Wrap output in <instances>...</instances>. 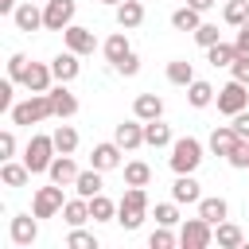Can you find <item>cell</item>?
<instances>
[{
    "label": "cell",
    "instance_id": "cell-41",
    "mask_svg": "<svg viewBox=\"0 0 249 249\" xmlns=\"http://www.w3.org/2000/svg\"><path fill=\"white\" fill-rule=\"evenodd\" d=\"M226 160H230V163H233V167H241V171H249V140H245V136H241V140H237V144H233V152H230V156H226Z\"/></svg>",
    "mask_w": 249,
    "mask_h": 249
},
{
    "label": "cell",
    "instance_id": "cell-48",
    "mask_svg": "<svg viewBox=\"0 0 249 249\" xmlns=\"http://www.w3.org/2000/svg\"><path fill=\"white\" fill-rule=\"evenodd\" d=\"M233 47H237V54H249V19L237 27V43Z\"/></svg>",
    "mask_w": 249,
    "mask_h": 249
},
{
    "label": "cell",
    "instance_id": "cell-43",
    "mask_svg": "<svg viewBox=\"0 0 249 249\" xmlns=\"http://www.w3.org/2000/svg\"><path fill=\"white\" fill-rule=\"evenodd\" d=\"M23 74H27V54H12L8 58V78L12 82H23Z\"/></svg>",
    "mask_w": 249,
    "mask_h": 249
},
{
    "label": "cell",
    "instance_id": "cell-26",
    "mask_svg": "<svg viewBox=\"0 0 249 249\" xmlns=\"http://www.w3.org/2000/svg\"><path fill=\"white\" fill-rule=\"evenodd\" d=\"M101 51H105V58H109L113 66H117L124 54H132V47H128V39H124V27H121V31H113V35L105 39V47H101Z\"/></svg>",
    "mask_w": 249,
    "mask_h": 249
},
{
    "label": "cell",
    "instance_id": "cell-13",
    "mask_svg": "<svg viewBox=\"0 0 249 249\" xmlns=\"http://www.w3.org/2000/svg\"><path fill=\"white\" fill-rule=\"evenodd\" d=\"M113 140H117L124 152H136V148L144 144V121H140V117H136V121H121L117 132H113Z\"/></svg>",
    "mask_w": 249,
    "mask_h": 249
},
{
    "label": "cell",
    "instance_id": "cell-29",
    "mask_svg": "<svg viewBox=\"0 0 249 249\" xmlns=\"http://www.w3.org/2000/svg\"><path fill=\"white\" fill-rule=\"evenodd\" d=\"M214 241H218L222 249H237V245L245 241V233H241V226H233V222H218V226H214Z\"/></svg>",
    "mask_w": 249,
    "mask_h": 249
},
{
    "label": "cell",
    "instance_id": "cell-52",
    "mask_svg": "<svg viewBox=\"0 0 249 249\" xmlns=\"http://www.w3.org/2000/svg\"><path fill=\"white\" fill-rule=\"evenodd\" d=\"M101 4H109V8H117V4H121V0H101Z\"/></svg>",
    "mask_w": 249,
    "mask_h": 249
},
{
    "label": "cell",
    "instance_id": "cell-8",
    "mask_svg": "<svg viewBox=\"0 0 249 249\" xmlns=\"http://www.w3.org/2000/svg\"><path fill=\"white\" fill-rule=\"evenodd\" d=\"M121 144L117 140H105V144H93V152H89V167H97V171H117L121 167Z\"/></svg>",
    "mask_w": 249,
    "mask_h": 249
},
{
    "label": "cell",
    "instance_id": "cell-7",
    "mask_svg": "<svg viewBox=\"0 0 249 249\" xmlns=\"http://www.w3.org/2000/svg\"><path fill=\"white\" fill-rule=\"evenodd\" d=\"M74 12H78L74 0H47L43 4V27L47 31H66L74 23Z\"/></svg>",
    "mask_w": 249,
    "mask_h": 249
},
{
    "label": "cell",
    "instance_id": "cell-1",
    "mask_svg": "<svg viewBox=\"0 0 249 249\" xmlns=\"http://www.w3.org/2000/svg\"><path fill=\"white\" fill-rule=\"evenodd\" d=\"M167 163H171L175 175H191V171H198V163H202V144H198L195 136H179V140H171V156H167Z\"/></svg>",
    "mask_w": 249,
    "mask_h": 249
},
{
    "label": "cell",
    "instance_id": "cell-15",
    "mask_svg": "<svg viewBox=\"0 0 249 249\" xmlns=\"http://www.w3.org/2000/svg\"><path fill=\"white\" fill-rule=\"evenodd\" d=\"M47 93H51V105H54V117H58V121H66V117H74V113H78V97L66 89V82L51 86Z\"/></svg>",
    "mask_w": 249,
    "mask_h": 249
},
{
    "label": "cell",
    "instance_id": "cell-17",
    "mask_svg": "<svg viewBox=\"0 0 249 249\" xmlns=\"http://www.w3.org/2000/svg\"><path fill=\"white\" fill-rule=\"evenodd\" d=\"M171 198L175 202H195L198 206V198H202V191H198V179H195V171L191 175H175V183H171Z\"/></svg>",
    "mask_w": 249,
    "mask_h": 249
},
{
    "label": "cell",
    "instance_id": "cell-47",
    "mask_svg": "<svg viewBox=\"0 0 249 249\" xmlns=\"http://www.w3.org/2000/svg\"><path fill=\"white\" fill-rule=\"evenodd\" d=\"M12 86H16L12 78L0 82V109H4V113H12Z\"/></svg>",
    "mask_w": 249,
    "mask_h": 249
},
{
    "label": "cell",
    "instance_id": "cell-11",
    "mask_svg": "<svg viewBox=\"0 0 249 249\" xmlns=\"http://www.w3.org/2000/svg\"><path fill=\"white\" fill-rule=\"evenodd\" d=\"M51 82H54L51 62H27V74H23V82H19V86H27L31 93H47V89H51Z\"/></svg>",
    "mask_w": 249,
    "mask_h": 249
},
{
    "label": "cell",
    "instance_id": "cell-9",
    "mask_svg": "<svg viewBox=\"0 0 249 249\" xmlns=\"http://www.w3.org/2000/svg\"><path fill=\"white\" fill-rule=\"evenodd\" d=\"M62 39H66V47H70L74 54H93V51H97V35H93L89 27H82V23H70V27L62 31Z\"/></svg>",
    "mask_w": 249,
    "mask_h": 249
},
{
    "label": "cell",
    "instance_id": "cell-6",
    "mask_svg": "<svg viewBox=\"0 0 249 249\" xmlns=\"http://www.w3.org/2000/svg\"><path fill=\"white\" fill-rule=\"evenodd\" d=\"M62 206H66V198H62V183L39 187L35 198H31V214H35V218H54V214H62Z\"/></svg>",
    "mask_w": 249,
    "mask_h": 249
},
{
    "label": "cell",
    "instance_id": "cell-4",
    "mask_svg": "<svg viewBox=\"0 0 249 249\" xmlns=\"http://www.w3.org/2000/svg\"><path fill=\"white\" fill-rule=\"evenodd\" d=\"M214 101H218V113H226V117H237L241 109H249V86L233 78V82H226V86L218 89V97H214Z\"/></svg>",
    "mask_w": 249,
    "mask_h": 249
},
{
    "label": "cell",
    "instance_id": "cell-10",
    "mask_svg": "<svg viewBox=\"0 0 249 249\" xmlns=\"http://www.w3.org/2000/svg\"><path fill=\"white\" fill-rule=\"evenodd\" d=\"M12 23L19 27V31H39L43 27V8L35 4V0H23V4H16V12H12Z\"/></svg>",
    "mask_w": 249,
    "mask_h": 249
},
{
    "label": "cell",
    "instance_id": "cell-50",
    "mask_svg": "<svg viewBox=\"0 0 249 249\" xmlns=\"http://www.w3.org/2000/svg\"><path fill=\"white\" fill-rule=\"evenodd\" d=\"M187 4H191V8H198V12H210L218 0H187Z\"/></svg>",
    "mask_w": 249,
    "mask_h": 249
},
{
    "label": "cell",
    "instance_id": "cell-28",
    "mask_svg": "<svg viewBox=\"0 0 249 249\" xmlns=\"http://www.w3.org/2000/svg\"><path fill=\"white\" fill-rule=\"evenodd\" d=\"M144 144H152V148H167L171 144V128L156 117V121H144Z\"/></svg>",
    "mask_w": 249,
    "mask_h": 249
},
{
    "label": "cell",
    "instance_id": "cell-38",
    "mask_svg": "<svg viewBox=\"0 0 249 249\" xmlns=\"http://www.w3.org/2000/svg\"><path fill=\"white\" fill-rule=\"evenodd\" d=\"M66 249H97V237L86 233L82 226H70V237H66Z\"/></svg>",
    "mask_w": 249,
    "mask_h": 249
},
{
    "label": "cell",
    "instance_id": "cell-35",
    "mask_svg": "<svg viewBox=\"0 0 249 249\" xmlns=\"http://www.w3.org/2000/svg\"><path fill=\"white\" fill-rule=\"evenodd\" d=\"M222 19H226L230 27H241V23L249 19V0H230V4L222 8Z\"/></svg>",
    "mask_w": 249,
    "mask_h": 249
},
{
    "label": "cell",
    "instance_id": "cell-51",
    "mask_svg": "<svg viewBox=\"0 0 249 249\" xmlns=\"http://www.w3.org/2000/svg\"><path fill=\"white\" fill-rule=\"evenodd\" d=\"M16 4H19V0H0V12H4V16H12V12H16Z\"/></svg>",
    "mask_w": 249,
    "mask_h": 249
},
{
    "label": "cell",
    "instance_id": "cell-46",
    "mask_svg": "<svg viewBox=\"0 0 249 249\" xmlns=\"http://www.w3.org/2000/svg\"><path fill=\"white\" fill-rule=\"evenodd\" d=\"M12 152H16V136L4 128V132H0V163H4V160H12Z\"/></svg>",
    "mask_w": 249,
    "mask_h": 249
},
{
    "label": "cell",
    "instance_id": "cell-36",
    "mask_svg": "<svg viewBox=\"0 0 249 249\" xmlns=\"http://www.w3.org/2000/svg\"><path fill=\"white\" fill-rule=\"evenodd\" d=\"M144 214H148V210H136V206H121V202H117V222H121L128 233L144 226Z\"/></svg>",
    "mask_w": 249,
    "mask_h": 249
},
{
    "label": "cell",
    "instance_id": "cell-32",
    "mask_svg": "<svg viewBox=\"0 0 249 249\" xmlns=\"http://www.w3.org/2000/svg\"><path fill=\"white\" fill-rule=\"evenodd\" d=\"M89 218L93 222H117V202L105 198V195H93L89 198Z\"/></svg>",
    "mask_w": 249,
    "mask_h": 249
},
{
    "label": "cell",
    "instance_id": "cell-27",
    "mask_svg": "<svg viewBox=\"0 0 249 249\" xmlns=\"http://www.w3.org/2000/svg\"><path fill=\"white\" fill-rule=\"evenodd\" d=\"M214 97H218V93H214V86H210V82H202V78H195V82L187 86V101H191L195 109H206Z\"/></svg>",
    "mask_w": 249,
    "mask_h": 249
},
{
    "label": "cell",
    "instance_id": "cell-49",
    "mask_svg": "<svg viewBox=\"0 0 249 249\" xmlns=\"http://www.w3.org/2000/svg\"><path fill=\"white\" fill-rule=\"evenodd\" d=\"M233 128H237V136H245V140H249V109H241V113L233 117Z\"/></svg>",
    "mask_w": 249,
    "mask_h": 249
},
{
    "label": "cell",
    "instance_id": "cell-45",
    "mask_svg": "<svg viewBox=\"0 0 249 249\" xmlns=\"http://www.w3.org/2000/svg\"><path fill=\"white\" fill-rule=\"evenodd\" d=\"M230 70H233V78H237V82H245V86H249V54H237Z\"/></svg>",
    "mask_w": 249,
    "mask_h": 249
},
{
    "label": "cell",
    "instance_id": "cell-42",
    "mask_svg": "<svg viewBox=\"0 0 249 249\" xmlns=\"http://www.w3.org/2000/svg\"><path fill=\"white\" fill-rule=\"evenodd\" d=\"M121 206H136V210H148V195H144V187H128V191L121 195Z\"/></svg>",
    "mask_w": 249,
    "mask_h": 249
},
{
    "label": "cell",
    "instance_id": "cell-39",
    "mask_svg": "<svg viewBox=\"0 0 249 249\" xmlns=\"http://www.w3.org/2000/svg\"><path fill=\"white\" fill-rule=\"evenodd\" d=\"M195 43L206 51V47H214V43H222V31H218V23H198V31H195Z\"/></svg>",
    "mask_w": 249,
    "mask_h": 249
},
{
    "label": "cell",
    "instance_id": "cell-33",
    "mask_svg": "<svg viewBox=\"0 0 249 249\" xmlns=\"http://www.w3.org/2000/svg\"><path fill=\"white\" fill-rule=\"evenodd\" d=\"M167 82H171V86H191V82H195V66H191L187 58L167 62Z\"/></svg>",
    "mask_w": 249,
    "mask_h": 249
},
{
    "label": "cell",
    "instance_id": "cell-44",
    "mask_svg": "<svg viewBox=\"0 0 249 249\" xmlns=\"http://www.w3.org/2000/svg\"><path fill=\"white\" fill-rule=\"evenodd\" d=\"M113 70H117V74H124V78H132V74H140V58H136V54H124Z\"/></svg>",
    "mask_w": 249,
    "mask_h": 249
},
{
    "label": "cell",
    "instance_id": "cell-5",
    "mask_svg": "<svg viewBox=\"0 0 249 249\" xmlns=\"http://www.w3.org/2000/svg\"><path fill=\"white\" fill-rule=\"evenodd\" d=\"M214 241V226L206 218H183L179 226V245L183 249H206Z\"/></svg>",
    "mask_w": 249,
    "mask_h": 249
},
{
    "label": "cell",
    "instance_id": "cell-23",
    "mask_svg": "<svg viewBox=\"0 0 249 249\" xmlns=\"http://www.w3.org/2000/svg\"><path fill=\"white\" fill-rule=\"evenodd\" d=\"M101 175L105 171H97V167H89V171H78V179H74V191L82 195V198H93V195H101Z\"/></svg>",
    "mask_w": 249,
    "mask_h": 249
},
{
    "label": "cell",
    "instance_id": "cell-25",
    "mask_svg": "<svg viewBox=\"0 0 249 249\" xmlns=\"http://www.w3.org/2000/svg\"><path fill=\"white\" fill-rule=\"evenodd\" d=\"M198 16H202V12H198V8H191V4H187V8H175V12H171V27H175V31H191V35H195V31H198V23H202Z\"/></svg>",
    "mask_w": 249,
    "mask_h": 249
},
{
    "label": "cell",
    "instance_id": "cell-40",
    "mask_svg": "<svg viewBox=\"0 0 249 249\" xmlns=\"http://www.w3.org/2000/svg\"><path fill=\"white\" fill-rule=\"evenodd\" d=\"M175 241H179V237L171 233V226H156V230H152V237H148V245H152V249H171Z\"/></svg>",
    "mask_w": 249,
    "mask_h": 249
},
{
    "label": "cell",
    "instance_id": "cell-21",
    "mask_svg": "<svg viewBox=\"0 0 249 249\" xmlns=\"http://www.w3.org/2000/svg\"><path fill=\"white\" fill-rule=\"evenodd\" d=\"M132 113H136L140 121H156V117H163V97H160V93H140V97L132 101Z\"/></svg>",
    "mask_w": 249,
    "mask_h": 249
},
{
    "label": "cell",
    "instance_id": "cell-3",
    "mask_svg": "<svg viewBox=\"0 0 249 249\" xmlns=\"http://www.w3.org/2000/svg\"><path fill=\"white\" fill-rule=\"evenodd\" d=\"M58 156V148H54V136H31L27 140V148H23V163L31 167V175H39V171H47L51 167V160Z\"/></svg>",
    "mask_w": 249,
    "mask_h": 249
},
{
    "label": "cell",
    "instance_id": "cell-22",
    "mask_svg": "<svg viewBox=\"0 0 249 249\" xmlns=\"http://www.w3.org/2000/svg\"><path fill=\"white\" fill-rule=\"evenodd\" d=\"M27 179H31V167L27 163H16V160H4L0 163V183L4 187H23Z\"/></svg>",
    "mask_w": 249,
    "mask_h": 249
},
{
    "label": "cell",
    "instance_id": "cell-19",
    "mask_svg": "<svg viewBox=\"0 0 249 249\" xmlns=\"http://www.w3.org/2000/svg\"><path fill=\"white\" fill-rule=\"evenodd\" d=\"M226 214H230V202L226 198H218V195H202L198 198V218H206L210 226H218V222H226Z\"/></svg>",
    "mask_w": 249,
    "mask_h": 249
},
{
    "label": "cell",
    "instance_id": "cell-14",
    "mask_svg": "<svg viewBox=\"0 0 249 249\" xmlns=\"http://www.w3.org/2000/svg\"><path fill=\"white\" fill-rule=\"evenodd\" d=\"M8 233H12L16 245H35V237H39V218H35V214H16Z\"/></svg>",
    "mask_w": 249,
    "mask_h": 249
},
{
    "label": "cell",
    "instance_id": "cell-24",
    "mask_svg": "<svg viewBox=\"0 0 249 249\" xmlns=\"http://www.w3.org/2000/svg\"><path fill=\"white\" fill-rule=\"evenodd\" d=\"M62 218H66V226H86L89 222V198H66V206H62Z\"/></svg>",
    "mask_w": 249,
    "mask_h": 249
},
{
    "label": "cell",
    "instance_id": "cell-34",
    "mask_svg": "<svg viewBox=\"0 0 249 249\" xmlns=\"http://www.w3.org/2000/svg\"><path fill=\"white\" fill-rule=\"evenodd\" d=\"M51 136H54V148H58V156H74V148H78V132H74L70 124H58Z\"/></svg>",
    "mask_w": 249,
    "mask_h": 249
},
{
    "label": "cell",
    "instance_id": "cell-12",
    "mask_svg": "<svg viewBox=\"0 0 249 249\" xmlns=\"http://www.w3.org/2000/svg\"><path fill=\"white\" fill-rule=\"evenodd\" d=\"M82 54H74L70 47L62 51V54H54L51 58V70H54V82H74L78 74H82V62H78Z\"/></svg>",
    "mask_w": 249,
    "mask_h": 249
},
{
    "label": "cell",
    "instance_id": "cell-30",
    "mask_svg": "<svg viewBox=\"0 0 249 249\" xmlns=\"http://www.w3.org/2000/svg\"><path fill=\"white\" fill-rule=\"evenodd\" d=\"M233 58H237V47L233 43H214V47H206V62L218 70V66H233Z\"/></svg>",
    "mask_w": 249,
    "mask_h": 249
},
{
    "label": "cell",
    "instance_id": "cell-16",
    "mask_svg": "<svg viewBox=\"0 0 249 249\" xmlns=\"http://www.w3.org/2000/svg\"><path fill=\"white\" fill-rule=\"evenodd\" d=\"M237 140H241V136H237V128H233V124H218V128L210 132V140H206V148H210L214 156H230Z\"/></svg>",
    "mask_w": 249,
    "mask_h": 249
},
{
    "label": "cell",
    "instance_id": "cell-37",
    "mask_svg": "<svg viewBox=\"0 0 249 249\" xmlns=\"http://www.w3.org/2000/svg\"><path fill=\"white\" fill-rule=\"evenodd\" d=\"M179 222H183V218H179V202H175V198L156 206V226H179Z\"/></svg>",
    "mask_w": 249,
    "mask_h": 249
},
{
    "label": "cell",
    "instance_id": "cell-2",
    "mask_svg": "<svg viewBox=\"0 0 249 249\" xmlns=\"http://www.w3.org/2000/svg\"><path fill=\"white\" fill-rule=\"evenodd\" d=\"M47 117H54V105H51V93H31L27 101H19V105H12V124H39V121H47Z\"/></svg>",
    "mask_w": 249,
    "mask_h": 249
},
{
    "label": "cell",
    "instance_id": "cell-18",
    "mask_svg": "<svg viewBox=\"0 0 249 249\" xmlns=\"http://www.w3.org/2000/svg\"><path fill=\"white\" fill-rule=\"evenodd\" d=\"M47 175H51V183L74 187V179H78V163H74L70 156H54V160H51V167H47Z\"/></svg>",
    "mask_w": 249,
    "mask_h": 249
},
{
    "label": "cell",
    "instance_id": "cell-31",
    "mask_svg": "<svg viewBox=\"0 0 249 249\" xmlns=\"http://www.w3.org/2000/svg\"><path fill=\"white\" fill-rule=\"evenodd\" d=\"M148 183H152V167L144 160L124 163V187H148Z\"/></svg>",
    "mask_w": 249,
    "mask_h": 249
},
{
    "label": "cell",
    "instance_id": "cell-20",
    "mask_svg": "<svg viewBox=\"0 0 249 249\" xmlns=\"http://www.w3.org/2000/svg\"><path fill=\"white\" fill-rule=\"evenodd\" d=\"M140 23H144V4H140V0H121V4H117V27L132 31V27H140Z\"/></svg>",
    "mask_w": 249,
    "mask_h": 249
}]
</instances>
